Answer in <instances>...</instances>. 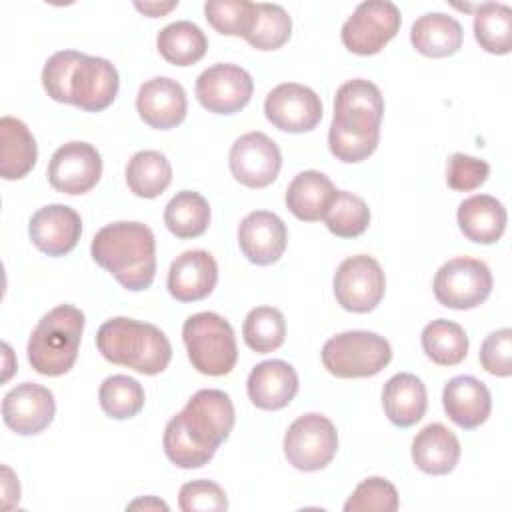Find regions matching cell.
<instances>
[{
    "instance_id": "obj_1",
    "label": "cell",
    "mask_w": 512,
    "mask_h": 512,
    "mask_svg": "<svg viewBox=\"0 0 512 512\" xmlns=\"http://www.w3.org/2000/svg\"><path fill=\"white\" fill-rule=\"evenodd\" d=\"M234 404L224 390L204 388L164 428V452L178 468H200L212 460L234 428Z\"/></svg>"
},
{
    "instance_id": "obj_2",
    "label": "cell",
    "mask_w": 512,
    "mask_h": 512,
    "mask_svg": "<svg viewBox=\"0 0 512 512\" xmlns=\"http://www.w3.org/2000/svg\"><path fill=\"white\" fill-rule=\"evenodd\" d=\"M382 116L384 100L374 82L364 78L344 82L334 98L328 130L330 152L346 164L366 160L378 146Z\"/></svg>"
},
{
    "instance_id": "obj_3",
    "label": "cell",
    "mask_w": 512,
    "mask_h": 512,
    "mask_svg": "<svg viewBox=\"0 0 512 512\" xmlns=\"http://www.w3.org/2000/svg\"><path fill=\"white\" fill-rule=\"evenodd\" d=\"M42 86L56 102L72 104L86 112H100L114 102L120 78L116 66L106 58L60 50L46 60Z\"/></svg>"
},
{
    "instance_id": "obj_4",
    "label": "cell",
    "mask_w": 512,
    "mask_h": 512,
    "mask_svg": "<svg viewBox=\"0 0 512 512\" xmlns=\"http://www.w3.org/2000/svg\"><path fill=\"white\" fill-rule=\"evenodd\" d=\"M90 254L126 290L150 288L156 274V238L142 222H112L96 232Z\"/></svg>"
},
{
    "instance_id": "obj_5",
    "label": "cell",
    "mask_w": 512,
    "mask_h": 512,
    "mask_svg": "<svg viewBox=\"0 0 512 512\" xmlns=\"http://www.w3.org/2000/svg\"><path fill=\"white\" fill-rule=\"evenodd\" d=\"M96 348L108 362L146 376L166 370L172 358L170 340L158 326L126 316L110 318L98 328Z\"/></svg>"
},
{
    "instance_id": "obj_6",
    "label": "cell",
    "mask_w": 512,
    "mask_h": 512,
    "mask_svg": "<svg viewBox=\"0 0 512 512\" xmlns=\"http://www.w3.org/2000/svg\"><path fill=\"white\" fill-rule=\"evenodd\" d=\"M84 322L82 310L72 304H60L46 312L28 338L30 366L44 376L66 374L78 358Z\"/></svg>"
},
{
    "instance_id": "obj_7",
    "label": "cell",
    "mask_w": 512,
    "mask_h": 512,
    "mask_svg": "<svg viewBox=\"0 0 512 512\" xmlns=\"http://www.w3.org/2000/svg\"><path fill=\"white\" fill-rule=\"evenodd\" d=\"M182 340L192 366L206 376H226L238 360L236 336L230 322L216 312H198L186 318Z\"/></svg>"
},
{
    "instance_id": "obj_8",
    "label": "cell",
    "mask_w": 512,
    "mask_h": 512,
    "mask_svg": "<svg viewBox=\"0 0 512 512\" xmlns=\"http://www.w3.org/2000/svg\"><path fill=\"white\" fill-rule=\"evenodd\" d=\"M392 360L390 342L368 330H348L322 346V364L336 378H368L382 372Z\"/></svg>"
},
{
    "instance_id": "obj_9",
    "label": "cell",
    "mask_w": 512,
    "mask_h": 512,
    "mask_svg": "<svg viewBox=\"0 0 512 512\" xmlns=\"http://www.w3.org/2000/svg\"><path fill=\"white\" fill-rule=\"evenodd\" d=\"M338 450L336 426L318 412L298 416L284 434V456L302 472L326 468Z\"/></svg>"
},
{
    "instance_id": "obj_10",
    "label": "cell",
    "mask_w": 512,
    "mask_h": 512,
    "mask_svg": "<svg viewBox=\"0 0 512 512\" xmlns=\"http://www.w3.org/2000/svg\"><path fill=\"white\" fill-rule=\"evenodd\" d=\"M492 292V272L478 258L458 256L444 262L434 276L436 300L452 310H470L486 302Z\"/></svg>"
},
{
    "instance_id": "obj_11",
    "label": "cell",
    "mask_w": 512,
    "mask_h": 512,
    "mask_svg": "<svg viewBox=\"0 0 512 512\" xmlns=\"http://www.w3.org/2000/svg\"><path fill=\"white\" fill-rule=\"evenodd\" d=\"M402 16L390 0H366L342 24V44L360 56L380 52L400 30Z\"/></svg>"
},
{
    "instance_id": "obj_12",
    "label": "cell",
    "mask_w": 512,
    "mask_h": 512,
    "mask_svg": "<svg viewBox=\"0 0 512 512\" xmlns=\"http://www.w3.org/2000/svg\"><path fill=\"white\" fill-rule=\"evenodd\" d=\"M386 292V278L376 258L356 254L340 262L334 274V296L338 304L354 314L372 312Z\"/></svg>"
},
{
    "instance_id": "obj_13",
    "label": "cell",
    "mask_w": 512,
    "mask_h": 512,
    "mask_svg": "<svg viewBox=\"0 0 512 512\" xmlns=\"http://www.w3.org/2000/svg\"><path fill=\"white\" fill-rule=\"evenodd\" d=\"M48 182L54 190L70 196L90 192L102 176V156L88 142H66L50 158Z\"/></svg>"
},
{
    "instance_id": "obj_14",
    "label": "cell",
    "mask_w": 512,
    "mask_h": 512,
    "mask_svg": "<svg viewBox=\"0 0 512 512\" xmlns=\"http://www.w3.org/2000/svg\"><path fill=\"white\" fill-rule=\"evenodd\" d=\"M264 114L272 126L284 132H310L322 120L320 96L296 82L274 86L264 100Z\"/></svg>"
},
{
    "instance_id": "obj_15",
    "label": "cell",
    "mask_w": 512,
    "mask_h": 512,
    "mask_svg": "<svg viewBox=\"0 0 512 512\" xmlns=\"http://www.w3.org/2000/svg\"><path fill=\"white\" fill-rule=\"evenodd\" d=\"M232 176L248 188H266L282 168L278 144L264 132H246L230 148Z\"/></svg>"
},
{
    "instance_id": "obj_16",
    "label": "cell",
    "mask_w": 512,
    "mask_h": 512,
    "mask_svg": "<svg viewBox=\"0 0 512 512\" xmlns=\"http://www.w3.org/2000/svg\"><path fill=\"white\" fill-rule=\"evenodd\" d=\"M254 92L252 76L236 64H214L196 80L198 102L214 114H234L242 110Z\"/></svg>"
},
{
    "instance_id": "obj_17",
    "label": "cell",
    "mask_w": 512,
    "mask_h": 512,
    "mask_svg": "<svg viewBox=\"0 0 512 512\" xmlns=\"http://www.w3.org/2000/svg\"><path fill=\"white\" fill-rule=\"evenodd\" d=\"M54 412V394L34 382L14 386L2 400L4 424L20 436L40 434L54 420Z\"/></svg>"
},
{
    "instance_id": "obj_18",
    "label": "cell",
    "mask_w": 512,
    "mask_h": 512,
    "mask_svg": "<svg viewBox=\"0 0 512 512\" xmlns=\"http://www.w3.org/2000/svg\"><path fill=\"white\" fill-rule=\"evenodd\" d=\"M34 246L48 256H64L80 240V214L66 204H48L36 210L28 224Z\"/></svg>"
},
{
    "instance_id": "obj_19",
    "label": "cell",
    "mask_w": 512,
    "mask_h": 512,
    "mask_svg": "<svg viewBox=\"0 0 512 512\" xmlns=\"http://www.w3.org/2000/svg\"><path fill=\"white\" fill-rule=\"evenodd\" d=\"M136 110L138 116L156 130L176 128L186 118V92L180 82L168 76L150 78L138 88Z\"/></svg>"
},
{
    "instance_id": "obj_20",
    "label": "cell",
    "mask_w": 512,
    "mask_h": 512,
    "mask_svg": "<svg viewBox=\"0 0 512 512\" xmlns=\"http://www.w3.org/2000/svg\"><path fill=\"white\" fill-rule=\"evenodd\" d=\"M286 224L268 210L246 214L238 226V244L242 254L256 266H268L280 260L286 250Z\"/></svg>"
},
{
    "instance_id": "obj_21",
    "label": "cell",
    "mask_w": 512,
    "mask_h": 512,
    "mask_svg": "<svg viewBox=\"0 0 512 512\" xmlns=\"http://www.w3.org/2000/svg\"><path fill=\"white\" fill-rule=\"evenodd\" d=\"M218 282V264L208 250L182 252L168 270V292L178 302H198L212 294Z\"/></svg>"
},
{
    "instance_id": "obj_22",
    "label": "cell",
    "mask_w": 512,
    "mask_h": 512,
    "mask_svg": "<svg viewBox=\"0 0 512 512\" xmlns=\"http://www.w3.org/2000/svg\"><path fill=\"white\" fill-rule=\"evenodd\" d=\"M248 398L260 410H280L298 392V374L284 360H264L252 368L246 382Z\"/></svg>"
},
{
    "instance_id": "obj_23",
    "label": "cell",
    "mask_w": 512,
    "mask_h": 512,
    "mask_svg": "<svg viewBox=\"0 0 512 512\" xmlns=\"http://www.w3.org/2000/svg\"><path fill=\"white\" fill-rule=\"evenodd\" d=\"M442 404L448 418L464 430L484 424L492 410L490 390L474 376L450 378L442 390Z\"/></svg>"
},
{
    "instance_id": "obj_24",
    "label": "cell",
    "mask_w": 512,
    "mask_h": 512,
    "mask_svg": "<svg viewBox=\"0 0 512 512\" xmlns=\"http://www.w3.org/2000/svg\"><path fill=\"white\" fill-rule=\"evenodd\" d=\"M460 450L456 434L440 422L424 426L412 440V460L416 468L434 476L452 472L460 460Z\"/></svg>"
},
{
    "instance_id": "obj_25",
    "label": "cell",
    "mask_w": 512,
    "mask_h": 512,
    "mask_svg": "<svg viewBox=\"0 0 512 512\" xmlns=\"http://www.w3.org/2000/svg\"><path fill=\"white\" fill-rule=\"evenodd\" d=\"M382 406L394 426H414L422 420L428 406L424 382L410 372L394 374L382 388Z\"/></svg>"
},
{
    "instance_id": "obj_26",
    "label": "cell",
    "mask_w": 512,
    "mask_h": 512,
    "mask_svg": "<svg viewBox=\"0 0 512 512\" xmlns=\"http://www.w3.org/2000/svg\"><path fill=\"white\" fill-rule=\"evenodd\" d=\"M458 226L462 234L476 244H494L506 230V208L500 200L488 194L466 198L458 206Z\"/></svg>"
},
{
    "instance_id": "obj_27",
    "label": "cell",
    "mask_w": 512,
    "mask_h": 512,
    "mask_svg": "<svg viewBox=\"0 0 512 512\" xmlns=\"http://www.w3.org/2000/svg\"><path fill=\"white\" fill-rule=\"evenodd\" d=\"M462 26L460 22L444 12L422 14L410 30V42L422 56L446 58L460 50L462 46Z\"/></svg>"
},
{
    "instance_id": "obj_28",
    "label": "cell",
    "mask_w": 512,
    "mask_h": 512,
    "mask_svg": "<svg viewBox=\"0 0 512 512\" xmlns=\"http://www.w3.org/2000/svg\"><path fill=\"white\" fill-rule=\"evenodd\" d=\"M38 146L28 126L14 118H0V174L4 180L24 178L36 164Z\"/></svg>"
},
{
    "instance_id": "obj_29",
    "label": "cell",
    "mask_w": 512,
    "mask_h": 512,
    "mask_svg": "<svg viewBox=\"0 0 512 512\" xmlns=\"http://www.w3.org/2000/svg\"><path fill=\"white\" fill-rule=\"evenodd\" d=\"M334 192L336 188L326 174L318 170H304L288 184L286 206L298 220L316 222L324 218Z\"/></svg>"
},
{
    "instance_id": "obj_30",
    "label": "cell",
    "mask_w": 512,
    "mask_h": 512,
    "mask_svg": "<svg viewBox=\"0 0 512 512\" xmlns=\"http://www.w3.org/2000/svg\"><path fill=\"white\" fill-rule=\"evenodd\" d=\"M156 48L166 62L174 66H192L206 54L208 38L194 22L176 20L158 32Z\"/></svg>"
},
{
    "instance_id": "obj_31",
    "label": "cell",
    "mask_w": 512,
    "mask_h": 512,
    "mask_svg": "<svg viewBox=\"0 0 512 512\" xmlns=\"http://www.w3.org/2000/svg\"><path fill=\"white\" fill-rule=\"evenodd\" d=\"M170 182V160L158 150H140L126 164V184L138 198H156Z\"/></svg>"
},
{
    "instance_id": "obj_32",
    "label": "cell",
    "mask_w": 512,
    "mask_h": 512,
    "mask_svg": "<svg viewBox=\"0 0 512 512\" xmlns=\"http://www.w3.org/2000/svg\"><path fill=\"white\" fill-rule=\"evenodd\" d=\"M422 350L438 366H456L468 354V336L464 328L452 320H432L422 330Z\"/></svg>"
},
{
    "instance_id": "obj_33",
    "label": "cell",
    "mask_w": 512,
    "mask_h": 512,
    "mask_svg": "<svg viewBox=\"0 0 512 512\" xmlns=\"http://www.w3.org/2000/svg\"><path fill=\"white\" fill-rule=\"evenodd\" d=\"M164 224L176 238L202 236L210 224V206L194 190H182L164 208Z\"/></svg>"
},
{
    "instance_id": "obj_34",
    "label": "cell",
    "mask_w": 512,
    "mask_h": 512,
    "mask_svg": "<svg viewBox=\"0 0 512 512\" xmlns=\"http://www.w3.org/2000/svg\"><path fill=\"white\" fill-rule=\"evenodd\" d=\"M474 38L490 54L512 50V8L500 2H484L474 12Z\"/></svg>"
},
{
    "instance_id": "obj_35",
    "label": "cell",
    "mask_w": 512,
    "mask_h": 512,
    "mask_svg": "<svg viewBox=\"0 0 512 512\" xmlns=\"http://www.w3.org/2000/svg\"><path fill=\"white\" fill-rule=\"evenodd\" d=\"M324 222L332 234L356 238L364 234L370 224V208L360 196L348 190H336L324 212Z\"/></svg>"
},
{
    "instance_id": "obj_36",
    "label": "cell",
    "mask_w": 512,
    "mask_h": 512,
    "mask_svg": "<svg viewBox=\"0 0 512 512\" xmlns=\"http://www.w3.org/2000/svg\"><path fill=\"white\" fill-rule=\"evenodd\" d=\"M242 336L248 348H252L258 354L278 350L286 338L284 314L272 306L252 308L244 318Z\"/></svg>"
},
{
    "instance_id": "obj_37",
    "label": "cell",
    "mask_w": 512,
    "mask_h": 512,
    "mask_svg": "<svg viewBox=\"0 0 512 512\" xmlns=\"http://www.w3.org/2000/svg\"><path fill=\"white\" fill-rule=\"evenodd\" d=\"M292 34V18L280 4H256L252 28L246 34V42L256 50H278L288 42Z\"/></svg>"
},
{
    "instance_id": "obj_38",
    "label": "cell",
    "mask_w": 512,
    "mask_h": 512,
    "mask_svg": "<svg viewBox=\"0 0 512 512\" xmlns=\"http://www.w3.org/2000/svg\"><path fill=\"white\" fill-rule=\"evenodd\" d=\"M98 400L110 418L126 420L144 408V388L126 374H114L100 384Z\"/></svg>"
},
{
    "instance_id": "obj_39",
    "label": "cell",
    "mask_w": 512,
    "mask_h": 512,
    "mask_svg": "<svg viewBox=\"0 0 512 512\" xmlns=\"http://www.w3.org/2000/svg\"><path fill=\"white\" fill-rule=\"evenodd\" d=\"M206 20L226 36H242L252 28L256 4L248 0H210L204 4Z\"/></svg>"
},
{
    "instance_id": "obj_40",
    "label": "cell",
    "mask_w": 512,
    "mask_h": 512,
    "mask_svg": "<svg viewBox=\"0 0 512 512\" xmlns=\"http://www.w3.org/2000/svg\"><path fill=\"white\" fill-rule=\"evenodd\" d=\"M346 512H394L398 510V492L392 482L382 476L362 480L344 504Z\"/></svg>"
},
{
    "instance_id": "obj_41",
    "label": "cell",
    "mask_w": 512,
    "mask_h": 512,
    "mask_svg": "<svg viewBox=\"0 0 512 512\" xmlns=\"http://www.w3.org/2000/svg\"><path fill=\"white\" fill-rule=\"evenodd\" d=\"M490 174V166L486 160L474 158L464 152H454L448 158L446 166V182L456 192H470L480 188Z\"/></svg>"
},
{
    "instance_id": "obj_42",
    "label": "cell",
    "mask_w": 512,
    "mask_h": 512,
    "mask_svg": "<svg viewBox=\"0 0 512 512\" xmlns=\"http://www.w3.org/2000/svg\"><path fill=\"white\" fill-rule=\"evenodd\" d=\"M178 506L184 512H206L226 510L228 498L220 484L212 480H192L182 484L178 492Z\"/></svg>"
},
{
    "instance_id": "obj_43",
    "label": "cell",
    "mask_w": 512,
    "mask_h": 512,
    "mask_svg": "<svg viewBox=\"0 0 512 512\" xmlns=\"http://www.w3.org/2000/svg\"><path fill=\"white\" fill-rule=\"evenodd\" d=\"M480 364L492 376L512 374V330L500 328L490 332L480 346Z\"/></svg>"
},
{
    "instance_id": "obj_44",
    "label": "cell",
    "mask_w": 512,
    "mask_h": 512,
    "mask_svg": "<svg viewBox=\"0 0 512 512\" xmlns=\"http://www.w3.org/2000/svg\"><path fill=\"white\" fill-rule=\"evenodd\" d=\"M20 500V484L8 466H2V508L10 510Z\"/></svg>"
},
{
    "instance_id": "obj_45",
    "label": "cell",
    "mask_w": 512,
    "mask_h": 512,
    "mask_svg": "<svg viewBox=\"0 0 512 512\" xmlns=\"http://www.w3.org/2000/svg\"><path fill=\"white\" fill-rule=\"evenodd\" d=\"M134 6H136V10H140L142 14L150 16V18H158V16L168 14L172 8H176L178 2L176 0H172V2H136Z\"/></svg>"
},
{
    "instance_id": "obj_46",
    "label": "cell",
    "mask_w": 512,
    "mask_h": 512,
    "mask_svg": "<svg viewBox=\"0 0 512 512\" xmlns=\"http://www.w3.org/2000/svg\"><path fill=\"white\" fill-rule=\"evenodd\" d=\"M128 510H168V504L162 502L156 496H146V498H138L134 502L128 504Z\"/></svg>"
}]
</instances>
